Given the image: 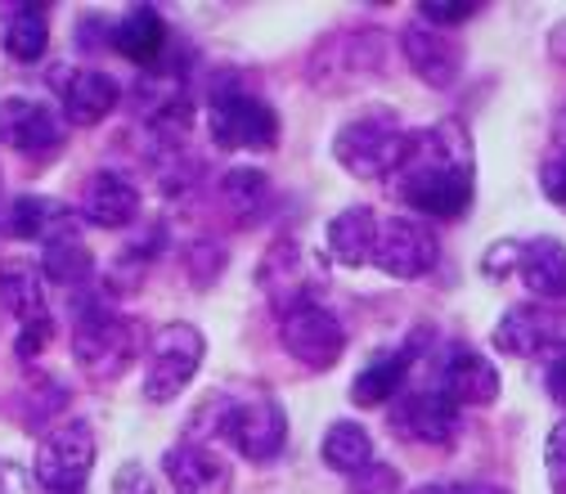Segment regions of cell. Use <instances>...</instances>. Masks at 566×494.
<instances>
[{"label":"cell","mask_w":566,"mask_h":494,"mask_svg":"<svg viewBox=\"0 0 566 494\" xmlns=\"http://www.w3.org/2000/svg\"><path fill=\"white\" fill-rule=\"evenodd\" d=\"M387 185L418 217L459 221L476 198V158H472L468 126L446 117L422 130H409L405 158L387 176Z\"/></svg>","instance_id":"obj_1"},{"label":"cell","mask_w":566,"mask_h":494,"mask_svg":"<svg viewBox=\"0 0 566 494\" xmlns=\"http://www.w3.org/2000/svg\"><path fill=\"white\" fill-rule=\"evenodd\" d=\"M149 328L135 315L113 311L108 302H91L86 311H77V328H73V360L82 365L86 378L95 382H117L135 369V360L149 350Z\"/></svg>","instance_id":"obj_2"},{"label":"cell","mask_w":566,"mask_h":494,"mask_svg":"<svg viewBox=\"0 0 566 494\" xmlns=\"http://www.w3.org/2000/svg\"><path fill=\"white\" fill-rule=\"evenodd\" d=\"M409 145V130L396 122V113L387 108H369L360 117H350L337 126L333 135V162L356 176V180H387Z\"/></svg>","instance_id":"obj_3"},{"label":"cell","mask_w":566,"mask_h":494,"mask_svg":"<svg viewBox=\"0 0 566 494\" xmlns=\"http://www.w3.org/2000/svg\"><path fill=\"white\" fill-rule=\"evenodd\" d=\"M207 360V337L189 319H171L149 337L145 350V400L149 404H171L189 391V382L202 374Z\"/></svg>","instance_id":"obj_4"},{"label":"cell","mask_w":566,"mask_h":494,"mask_svg":"<svg viewBox=\"0 0 566 494\" xmlns=\"http://www.w3.org/2000/svg\"><path fill=\"white\" fill-rule=\"evenodd\" d=\"M207 135L221 154H270L279 145V113L252 91L226 86L207 99Z\"/></svg>","instance_id":"obj_5"},{"label":"cell","mask_w":566,"mask_h":494,"mask_svg":"<svg viewBox=\"0 0 566 494\" xmlns=\"http://www.w3.org/2000/svg\"><path fill=\"white\" fill-rule=\"evenodd\" d=\"M99 441L86 418H63L36 445V485L41 494H86L95 472Z\"/></svg>","instance_id":"obj_6"},{"label":"cell","mask_w":566,"mask_h":494,"mask_svg":"<svg viewBox=\"0 0 566 494\" xmlns=\"http://www.w3.org/2000/svg\"><path fill=\"white\" fill-rule=\"evenodd\" d=\"M221 437L248 459V463H274L289 445V413L274 396H248L226 400L221 409Z\"/></svg>","instance_id":"obj_7"},{"label":"cell","mask_w":566,"mask_h":494,"mask_svg":"<svg viewBox=\"0 0 566 494\" xmlns=\"http://www.w3.org/2000/svg\"><path fill=\"white\" fill-rule=\"evenodd\" d=\"M279 341H283V350H289L297 365L324 374V369H333L342 360L346 328H342V319L328 306L306 302V306H297V311H289L279 319Z\"/></svg>","instance_id":"obj_8"},{"label":"cell","mask_w":566,"mask_h":494,"mask_svg":"<svg viewBox=\"0 0 566 494\" xmlns=\"http://www.w3.org/2000/svg\"><path fill=\"white\" fill-rule=\"evenodd\" d=\"M441 261V239L413 221V217H387L378 225V248H374V265L387 278H400V284H413V278H428Z\"/></svg>","instance_id":"obj_9"},{"label":"cell","mask_w":566,"mask_h":494,"mask_svg":"<svg viewBox=\"0 0 566 494\" xmlns=\"http://www.w3.org/2000/svg\"><path fill=\"white\" fill-rule=\"evenodd\" d=\"M0 145L28 154V158H45L63 149V117L45 104V99H28V95H10L0 99Z\"/></svg>","instance_id":"obj_10"},{"label":"cell","mask_w":566,"mask_h":494,"mask_svg":"<svg viewBox=\"0 0 566 494\" xmlns=\"http://www.w3.org/2000/svg\"><path fill=\"white\" fill-rule=\"evenodd\" d=\"M391 428L396 437L418 441V445H450L459 437V404L441 387L409 391L391 404Z\"/></svg>","instance_id":"obj_11"},{"label":"cell","mask_w":566,"mask_h":494,"mask_svg":"<svg viewBox=\"0 0 566 494\" xmlns=\"http://www.w3.org/2000/svg\"><path fill=\"white\" fill-rule=\"evenodd\" d=\"M6 234L19 239V243H54V239H67V234H82V207H67V202H54L45 193H19L10 198L6 207Z\"/></svg>","instance_id":"obj_12"},{"label":"cell","mask_w":566,"mask_h":494,"mask_svg":"<svg viewBox=\"0 0 566 494\" xmlns=\"http://www.w3.org/2000/svg\"><path fill=\"white\" fill-rule=\"evenodd\" d=\"M306 278H311V270H306V252H302L297 239H274L265 248L261 265H256V284H261V293H265V302H270V311L279 319L311 302L306 297Z\"/></svg>","instance_id":"obj_13"},{"label":"cell","mask_w":566,"mask_h":494,"mask_svg":"<svg viewBox=\"0 0 566 494\" xmlns=\"http://www.w3.org/2000/svg\"><path fill=\"white\" fill-rule=\"evenodd\" d=\"M400 50H405V63L413 67V77L432 91H450L463 73V50L441 28H428L422 19L400 32Z\"/></svg>","instance_id":"obj_14"},{"label":"cell","mask_w":566,"mask_h":494,"mask_svg":"<svg viewBox=\"0 0 566 494\" xmlns=\"http://www.w3.org/2000/svg\"><path fill=\"white\" fill-rule=\"evenodd\" d=\"M163 476L176 494H234L230 463L198 441H180L163 454Z\"/></svg>","instance_id":"obj_15"},{"label":"cell","mask_w":566,"mask_h":494,"mask_svg":"<svg viewBox=\"0 0 566 494\" xmlns=\"http://www.w3.org/2000/svg\"><path fill=\"white\" fill-rule=\"evenodd\" d=\"M139 207H145V193L126 171H95L82 189V217L99 230H126L139 221Z\"/></svg>","instance_id":"obj_16"},{"label":"cell","mask_w":566,"mask_h":494,"mask_svg":"<svg viewBox=\"0 0 566 494\" xmlns=\"http://www.w3.org/2000/svg\"><path fill=\"white\" fill-rule=\"evenodd\" d=\"M437 387L454 404H476L481 409V404L500 400V374H494V365L481 356V350H472V346H450L446 350Z\"/></svg>","instance_id":"obj_17"},{"label":"cell","mask_w":566,"mask_h":494,"mask_svg":"<svg viewBox=\"0 0 566 494\" xmlns=\"http://www.w3.org/2000/svg\"><path fill=\"white\" fill-rule=\"evenodd\" d=\"M117 99H122L117 77L99 73V67H77V73H67L59 86L63 122H73V126H99L117 108Z\"/></svg>","instance_id":"obj_18"},{"label":"cell","mask_w":566,"mask_h":494,"mask_svg":"<svg viewBox=\"0 0 566 494\" xmlns=\"http://www.w3.org/2000/svg\"><path fill=\"white\" fill-rule=\"evenodd\" d=\"M171 32H167V19L154 10V6H130L113 28H108V45L113 54H122L126 63L135 67H154L167 50Z\"/></svg>","instance_id":"obj_19"},{"label":"cell","mask_w":566,"mask_h":494,"mask_svg":"<svg viewBox=\"0 0 566 494\" xmlns=\"http://www.w3.org/2000/svg\"><path fill=\"white\" fill-rule=\"evenodd\" d=\"M378 211L356 202V207H342L337 217L328 221V256L346 270H365L374 265V248H378Z\"/></svg>","instance_id":"obj_20"},{"label":"cell","mask_w":566,"mask_h":494,"mask_svg":"<svg viewBox=\"0 0 566 494\" xmlns=\"http://www.w3.org/2000/svg\"><path fill=\"white\" fill-rule=\"evenodd\" d=\"M413 350H418V341H409L400 350H378V356L356 374V382H350V400H356L360 409L396 404L400 387H405V378L413 369Z\"/></svg>","instance_id":"obj_21"},{"label":"cell","mask_w":566,"mask_h":494,"mask_svg":"<svg viewBox=\"0 0 566 494\" xmlns=\"http://www.w3.org/2000/svg\"><path fill=\"white\" fill-rule=\"evenodd\" d=\"M548 346H553V319L539 306H513L494 324V350H504L513 360H531Z\"/></svg>","instance_id":"obj_22"},{"label":"cell","mask_w":566,"mask_h":494,"mask_svg":"<svg viewBox=\"0 0 566 494\" xmlns=\"http://www.w3.org/2000/svg\"><path fill=\"white\" fill-rule=\"evenodd\" d=\"M319 459H324V467H333L342 476H360L365 467H374V437H369V428H360L356 418L328 422L324 441H319Z\"/></svg>","instance_id":"obj_23"},{"label":"cell","mask_w":566,"mask_h":494,"mask_svg":"<svg viewBox=\"0 0 566 494\" xmlns=\"http://www.w3.org/2000/svg\"><path fill=\"white\" fill-rule=\"evenodd\" d=\"M522 284L544 297V302H557L566 297V243L557 239H531L522 248Z\"/></svg>","instance_id":"obj_24"},{"label":"cell","mask_w":566,"mask_h":494,"mask_svg":"<svg viewBox=\"0 0 566 494\" xmlns=\"http://www.w3.org/2000/svg\"><path fill=\"white\" fill-rule=\"evenodd\" d=\"M0 306H6L19 324L50 315V311H45V278H41V265H32V261H6V265H0Z\"/></svg>","instance_id":"obj_25"},{"label":"cell","mask_w":566,"mask_h":494,"mask_svg":"<svg viewBox=\"0 0 566 494\" xmlns=\"http://www.w3.org/2000/svg\"><path fill=\"white\" fill-rule=\"evenodd\" d=\"M6 54L14 63H41L50 50V14L45 6H14L6 19V36H0Z\"/></svg>","instance_id":"obj_26"},{"label":"cell","mask_w":566,"mask_h":494,"mask_svg":"<svg viewBox=\"0 0 566 494\" xmlns=\"http://www.w3.org/2000/svg\"><path fill=\"white\" fill-rule=\"evenodd\" d=\"M91 274H95V252L82 243V234H67L41 248V278H50V284L77 288Z\"/></svg>","instance_id":"obj_27"},{"label":"cell","mask_w":566,"mask_h":494,"mask_svg":"<svg viewBox=\"0 0 566 494\" xmlns=\"http://www.w3.org/2000/svg\"><path fill=\"white\" fill-rule=\"evenodd\" d=\"M221 198L239 221H252L270 198V176L261 167H230L226 180H221Z\"/></svg>","instance_id":"obj_28"},{"label":"cell","mask_w":566,"mask_h":494,"mask_svg":"<svg viewBox=\"0 0 566 494\" xmlns=\"http://www.w3.org/2000/svg\"><path fill=\"white\" fill-rule=\"evenodd\" d=\"M476 10H481L476 0H422V6H418V14H422V23H428V28H459Z\"/></svg>","instance_id":"obj_29"},{"label":"cell","mask_w":566,"mask_h":494,"mask_svg":"<svg viewBox=\"0 0 566 494\" xmlns=\"http://www.w3.org/2000/svg\"><path fill=\"white\" fill-rule=\"evenodd\" d=\"M221 265H226V252H221L217 243H193V248L185 252V274L193 278L198 288H207L211 278L221 274Z\"/></svg>","instance_id":"obj_30"},{"label":"cell","mask_w":566,"mask_h":494,"mask_svg":"<svg viewBox=\"0 0 566 494\" xmlns=\"http://www.w3.org/2000/svg\"><path fill=\"white\" fill-rule=\"evenodd\" d=\"M50 341H54V319L41 315V319L19 324V341H14V350H19V360H36V356H45V350H50Z\"/></svg>","instance_id":"obj_31"},{"label":"cell","mask_w":566,"mask_h":494,"mask_svg":"<svg viewBox=\"0 0 566 494\" xmlns=\"http://www.w3.org/2000/svg\"><path fill=\"white\" fill-rule=\"evenodd\" d=\"M522 248L526 243H517V239H500L485 256H481V270H485V278H509L513 270H522Z\"/></svg>","instance_id":"obj_32"},{"label":"cell","mask_w":566,"mask_h":494,"mask_svg":"<svg viewBox=\"0 0 566 494\" xmlns=\"http://www.w3.org/2000/svg\"><path fill=\"white\" fill-rule=\"evenodd\" d=\"M539 189L553 207L566 211V149H553L544 162H539Z\"/></svg>","instance_id":"obj_33"},{"label":"cell","mask_w":566,"mask_h":494,"mask_svg":"<svg viewBox=\"0 0 566 494\" xmlns=\"http://www.w3.org/2000/svg\"><path fill=\"white\" fill-rule=\"evenodd\" d=\"M544 467H548V481L557 494H566V418L553 422V432L544 441Z\"/></svg>","instance_id":"obj_34"},{"label":"cell","mask_w":566,"mask_h":494,"mask_svg":"<svg viewBox=\"0 0 566 494\" xmlns=\"http://www.w3.org/2000/svg\"><path fill=\"white\" fill-rule=\"evenodd\" d=\"M113 494H158V481H154V472L145 467V463H122L117 472H113Z\"/></svg>","instance_id":"obj_35"},{"label":"cell","mask_w":566,"mask_h":494,"mask_svg":"<svg viewBox=\"0 0 566 494\" xmlns=\"http://www.w3.org/2000/svg\"><path fill=\"white\" fill-rule=\"evenodd\" d=\"M544 387H548V396L566 409V341H562V346H553L548 369H544Z\"/></svg>","instance_id":"obj_36"},{"label":"cell","mask_w":566,"mask_h":494,"mask_svg":"<svg viewBox=\"0 0 566 494\" xmlns=\"http://www.w3.org/2000/svg\"><path fill=\"white\" fill-rule=\"evenodd\" d=\"M0 494H23V490H19V472H14V463H0Z\"/></svg>","instance_id":"obj_37"},{"label":"cell","mask_w":566,"mask_h":494,"mask_svg":"<svg viewBox=\"0 0 566 494\" xmlns=\"http://www.w3.org/2000/svg\"><path fill=\"white\" fill-rule=\"evenodd\" d=\"M409 494H463V485H418Z\"/></svg>","instance_id":"obj_38"},{"label":"cell","mask_w":566,"mask_h":494,"mask_svg":"<svg viewBox=\"0 0 566 494\" xmlns=\"http://www.w3.org/2000/svg\"><path fill=\"white\" fill-rule=\"evenodd\" d=\"M463 494H509L500 485H481V481H463Z\"/></svg>","instance_id":"obj_39"},{"label":"cell","mask_w":566,"mask_h":494,"mask_svg":"<svg viewBox=\"0 0 566 494\" xmlns=\"http://www.w3.org/2000/svg\"><path fill=\"white\" fill-rule=\"evenodd\" d=\"M553 139H557V149H566V108H562V117L553 126Z\"/></svg>","instance_id":"obj_40"}]
</instances>
